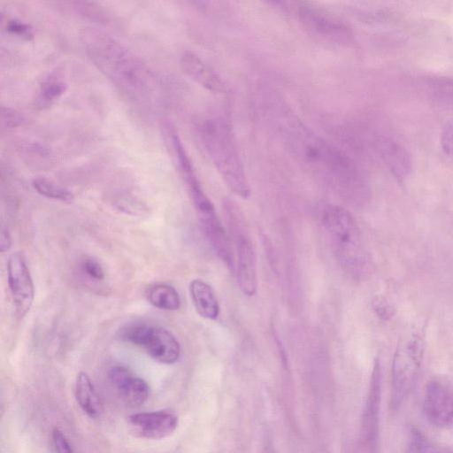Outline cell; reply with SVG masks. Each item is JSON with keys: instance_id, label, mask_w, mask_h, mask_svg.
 Here are the masks:
<instances>
[{"instance_id": "30bf717a", "label": "cell", "mask_w": 453, "mask_h": 453, "mask_svg": "<svg viewBox=\"0 0 453 453\" xmlns=\"http://www.w3.org/2000/svg\"><path fill=\"white\" fill-rule=\"evenodd\" d=\"M128 423L135 435L150 440H161L175 431L178 416L168 410L138 412L128 417Z\"/></svg>"}, {"instance_id": "ac0fdd59", "label": "cell", "mask_w": 453, "mask_h": 453, "mask_svg": "<svg viewBox=\"0 0 453 453\" xmlns=\"http://www.w3.org/2000/svg\"><path fill=\"white\" fill-rule=\"evenodd\" d=\"M149 303L160 310L176 311L180 307L181 300L176 288L169 284L158 283L147 289Z\"/></svg>"}, {"instance_id": "3957f363", "label": "cell", "mask_w": 453, "mask_h": 453, "mask_svg": "<svg viewBox=\"0 0 453 453\" xmlns=\"http://www.w3.org/2000/svg\"><path fill=\"white\" fill-rule=\"evenodd\" d=\"M322 222L342 269L354 279L365 276L369 257L360 229L349 211L342 206L329 205L323 211Z\"/></svg>"}, {"instance_id": "4316f807", "label": "cell", "mask_w": 453, "mask_h": 453, "mask_svg": "<svg viewBox=\"0 0 453 453\" xmlns=\"http://www.w3.org/2000/svg\"><path fill=\"white\" fill-rule=\"evenodd\" d=\"M52 442L56 453H74L63 432L57 427L52 430Z\"/></svg>"}, {"instance_id": "4fadbf2b", "label": "cell", "mask_w": 453, "mask_h": 453, "mask_svg": "<svg viewBox=\"0 0 453 453\" xmlns=\"http://www.w3.org/2000/svg\"><path fill=\"white\" fill-rule=\"evenodd\" d=\"M379 154L393 174L399 181L406 180L411 172V158L408 151L394 139L381 137L377 142Z\"/></svg>"}, {"instance_id": "8992f818", "label": "cell", "mask_w": 453, "mask_h": 453, "mask_svg": "<svg viewBox=\"0 0 453 453\" xmlns=\"http://www.w3.org/2000/svg\"><path fill=\"white\" fill-rule=\"evenodd\" d=\"M225 211L237 251L236 276L239 288L248 296L256 294L257 287L256 253L247 232L242 212L231 201Z\"/></svg>"}, {"instance_id": "603a6c76", "label": "cell", "mask_w": 453, "mask_h": 453, "mask_svg": "<svg viewBox=\"0 0 453 453\" xmlns=\"http://www.w3.org/2000/svg\"><path fill=\"white\" fill-rule=\"evenodd\" d=\"M82 272L93 280H103L105 277L101 264L93 257H87L81 263Z\"/></svg>"}, {"instance_id": "2e32d148", "label": "cell", "mask_w": 453, "mask_h": 453, "mask_svg": "<svg viewBox=\"0 0 453 453\" xmlns=\"http://www.w3.org/2000/svg\"><path fill=\"white\" fill-rule=\"evenodd\" d=\"M189 293L197 313L207 319H216L219 314V305L212 288L200 279L189 284Z\"/></svg>"}, {"instance_id": "7a4b0ae2", "label": "cell", "mask_w": 453, "mask_h": 453, "mask_svg": "<svg viewBox=\"0 0 453 453\" xmlns=\"http://www.w3.org/2000/svg\"><path fill=\"white\" fill-rule=\"evenodd\" d=\"M85 45L91 61L122 90L138 96L149 88L151 77L146 65L112 37L88 30Z\"/></svg>"}, {"instance_id": "9a60e30c", "label": "cell", "mask_w": 453, "mask_h": 453, "mask_svg": "<svg viewBox=\"0 0 453 453\" xmlns=\"http://www.w3.org/2000/svg\"><path fill=\"white\" fill-rule=\"evenodd\" d=\"M380 382L381 369L380 361L377 359L374 363L371 377L370 389L363 418V426L365 438L368 442L372 445H374L378 434L380 404Z\"/></svg>"}, {"instance_id": "8fae6325", "label": "cell", "mask_w": 453, "mask_h": 453, "mask_svg": "<svg viewBox=\"0 0 453 453\" xmlns=\"http://www.w3.org/2000/svg\"><path fill=\"white\" fill-rule=\"evenodd\" d=\"M108 378L118 394L128 405L138 407L149 397L150 387L146 380L134 375L127 367L114 365L108 372Z\"/></svg>"}, {"instance_id": "ba28073f", "label": "cell", "mask_w": 453, "mask_h": 453, "mask_svg": "<svg viewBox=\"0 0 453 453\" xmlns=\"http://www.w3.org/2000/svg\"><path fill=\"white\" fill-rule=\"evenodd\" d=\"M7 282L16 315L23 318L35 299V284L25 257L19 251L10 254L7 260Z\"/></svg>"}, {"instance_id": "277c9868", "label": "cell", "mask_w": 453, "mask_h": 453, "mask_svg": "<svg viewBox=\"0 0 453 453\" xmlns=\"http://www.w3.org/2000/svg\"><path fill=\"white\" fill-rule=\"evenodd\" d=\"M200 135L206 153L227 187L240 197L248 198L249 181L227 123L221 118L209 119L201 126Z\"/></svg>"}, {"instance_id": "52a82bcc", "label": "cell", "mask_w": 453, "mask_h": 453, "mask_svg": "<svg viewBox=\"0 0 453 453\" xmlns=\"http://www.w3.org/2000/svg\"><path fill=\"white\" fill-rule=\"evenodd\" d=\"M298 17L309 34L320 40L337 44L351 42L349 27L339 17L311 4L298 7Z\"/></svg>"}, {"instance_id": "44dd1931", "label": "cell", "mask_w": 453, "mask_h": 453, "mask_svg": "<svg viewBox=\"0 0 453 453\" xmlns=\"http://www.w3.org/2000/svg\"><path fill=\"white\" fill-rule=\"evenodd\" d=\"M407 453H453V450L431 441L418 430L411 432Z\"/></svg>"}, {"instance_id": "6da1fadb", "label": "cell", "mask_w": 453, "mask_h": 453, "mask_svg": "<svg viewBox=\"0 0 453 453\" xmlns=\"http://www.w3.org/2000/svg\"><path fill=\"white\" fill-rule=\"evenodd\" d=\"M281 133L288 150L303 166L355 204L370 196L368 182L356 164L295 117L287 118Z\"/></svg>"}, {"instance_id": "9c48e42d", "label": "cell", "mask_w": 453, "mask_h": 453, "mask_svg": "<svg viewBox=\"0 0 453 453\" xmlns=\"http://www.w3.org/2000/svg\"><path fill=\"white\" fill-rule=\"evenodd\" d=\"M423 412L432 426L446 428L453 425V387L442 379H432L426 386Z\"/></svg>"}, {"instance_id": "83f0119b", "label": "cell", "mask_w": 453, "mask_h": 453, "mask_svg": "<svg viewBox=\"0 0 453 453\" xmlns=\"http://www.w3.org/2000/svg\"><path fill=\"white\" fill-rule=\"evenodd\" d=\"M12 246V237L9 231L2 227L0 233V250L1 252H6Z\"/></svg>"}, {"instance_id": "cb8c5ba5", "label": "cell", "mask_w": 453, "mask_h": 453, "mask_svg": "<svg viewBox=\"0 0 453 453\" xmlns=\"http://www.w3.org/2000/svg\"><path fill=\"white\" fill-rule=\"evenodd\" d=\"M23 122V116L16 110L7 107H1V124L3 127L12 128Z\"/></svg>"}, {"instance_id": "d6986e66", "label": "cell", "mask_w": 453, "mask_h": 453, "mask_svg": "<svg viewBox=\"0 0 453 453\" xmlns=\"http://www.w3.org/2000/svg\"><path fill=\"white\" fill-rule=\"evenodd\" d=\"M65 89L66 83L58 75H49L40 85L37 104L41 107L50 105L65 93Z\"/></svg>"}, {"instance_id": "7c38bea8", "label": "cell", "mask_w": 453, "mask_h": 453, "mask_svg": "<svg viewBox=\"0 0 453 453\" xmlns=\"http://www.w3.org/2000/svg\"><path fill=\"white\" fill-rule=\"evenodd\" d=\"M141 348L152 359L161 364H174L180 356V346L176 337L160 326H150Z\"/></svg>"}, {"instance_id": "f1b7e54d", "label": "cell", "mask_w": 453, "mask_h": 453, "mask_svg": "<svg viewBox=\"0 0 453 453\" xmlns=\"http://www.w3.org/2000/svg\"><path fill=\"white\" fill-rule=\"evenodd\" d=\"M440 92L446 96L447 98H449L453 101V80H449L448 81L443 82L441 84Z\"/></svg>"}, {"instance_id": "7402d4cb", "label": "cell", "mask_w": 453, "mask_h": 453, "mask_svg": "<svg viewBox=\"0 0 453 453\" xmlns=\"http://www.w3.org/2000/svg\"><path fill=\"white\" fill-rule=\"evenodd\" d=\"M6 30L10 34L26 40H30L34 37L32 27L29 24L17 19L8 20L6 23Z\"/></svg>"}, {"instance_id": "5b68a950", "label": "cell", "mask_w": 453, "mask_h": 453, "mask_svg": "<svg viewBox=\"0 0 453 453\" xmlns=\"http://www.w3.org/2000/svg\"><path fill=\"white\" fill-rule=\"evenodd\" d=\"M425 342L419 333H411L396 347L391 371V404L397 409L407 399L418 377Z\"/></svg>"}, {"instance_id": "484cf974", "label": "cell", "mask_w": 453, "mask_h": 453, "mask_svg": "<svg viewBox=\"0 0 453 453\" xmlns=\"http://www.w3.org/2000/svg\"><path fill=\"white\" fill-rule=\"evenodd\" d=\"M372 305L377 315L384 320L389 319L395 314L394 307L382 296H377Z\"/></svg>"}, {"instance_id": "5bb4252c", "label": "cell", "mask_w": 453, "mask_h": 453, "mask_svg": "<svg viewBox=\"0 0 453 453\" xmlns=\"http://www.w3.org/2000/svg\"><path fill=\"white\" fill-rule=\"evenodd\" d=\"M183 72L194 81L213 93H223L225 84L221 78L196 53L186 50L180 57Z\"/></svg>"}, {"instance_id": "ffe728a7", "label": "cell", "mask_w": 453, "mask_h": 453, "mask_svg": "<svg viewBox=\"0 0 453 453\" xmlns=\"http://www.w3.org/2000/svg\"><path fill=\"white\" fill-rule=\"evenodd\" d=\"M32 186L40 195L62 202H71L73 199V193L67 188L44 177H37L32 180Z\"/></svg>"}, {"instance_id": "e0dca14e", "label": "cell", "mask_w": 453, "mask_h": 453, "mask_svg": "<svg viewBox=\"0 0 453 453\" xmlns=\"http://www.w3.org/2000/svg\"><path fill=\"white\" fill-rule=\"evenodd\" d=\"M75 398L82 411L90 418H98L103 413V404L88 374L81 372L76 378Z\"/></svg>"}, {"instance_id": "d4e9b609", "label": "cell", "mask_w": 453, "mask_h": 453, "mask_svg": "<svg viewBox=\"0 0 453 453\" xmlns=\"http://www.w3.org/2000/svg\"><path fill=\"white\" fill-rule=\"evenodd\" d=\"M441 147L445 156L453 161V121L449 122L441 133Z\"/></svg>"}]
</instances>
